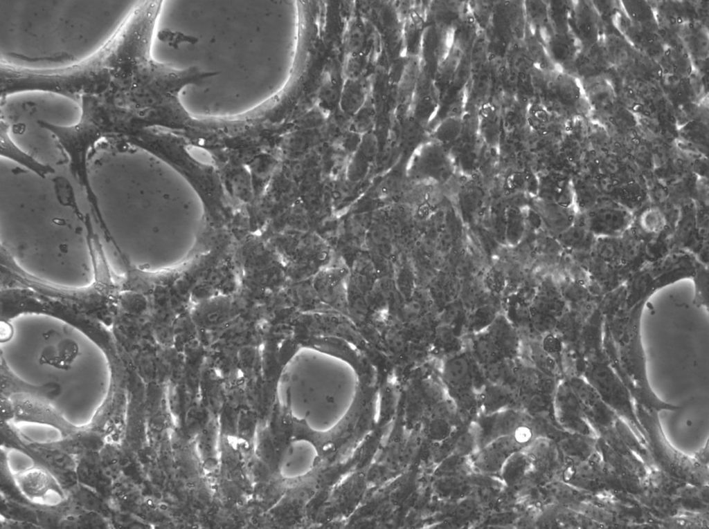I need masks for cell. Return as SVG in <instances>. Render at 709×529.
<instances>
[{"instance_id":"24","label":"cell","mask_w":709,"mask_h":529,"mask_svg":"<svg viewBox=\"0 0 709 529\" xmlns=\"http://www.w3.org/2000/svg\"><path fill=\"white\" fill-rule=\"evenodd\" d=\"M532 319L534 327L539 332H548L556 325L553 316L537 310Z\"/></svg>"},{"instance_id":"18","label":"cell","mask_w":709,"mask_h":529,"mask_svg":"<svg viewBox=\"0 0 709 529\" xmlns=\"http://www.w3.org/2000/svg\"><path fill=\"white\" fill-rule=\"evenodd\" d=\"M341 91H339L336 81L330 75L326 77L319 91L321 109L332 111L339 103Z\"/></svg>"},{"instance_id":"16","label":"cell","mask_w":709,"mask_h":529,"mask_svg":"<svg viewBox=\"0 0 709 529\" xmlns=\"http://www.w3.org/2000/svg\"><path fill=\"white\" fill-rule=\"evenodd\" d=\"M531 465L526 453L521 451L513 453L500 471L503 481L509 486L518 483L526 475Z\"/></svg>"},{"instance_id":"26","label":"cell","mask_w":709,"mask_h":529,"mask_svg":"<svg viewBox=\"0 0 709 529\" xmlns=\"http://www.w3.org/2000/svg\"><path fill=\"white\" fill-rule=\"evenodd\" d=\"M361 71V62L359 55H350V60L347 64L346 73L348 80H359Z\"/></svg>"},{"instance_id":"29","label":"cell","mask_w":709,"mask_h":529,"mask_svg":"<svg viewBox=\"0 0 709 529\" xmlns=\"http://www.w3.org/2000/svg\"><path fill=\"white\" fill-rule=\"evenodd\" d=\"M13 329L12 325L6 319L1 322V341L2 342L8 341L12 336Z\"/></svg>"},{"instance_id":"2","label":"cell","mask_w":709,"mask_h":529,"mask_svg":"<svg viewBox=\"0 0 709 529\" xmlns=\"http://www.w3.org/2000/svg\"><path fill=\"white\" fill-rule=\"evenodd\" d=\"M97 95L82 96V115L80 121L70 127H60L40 122L41 127L51 131L66 153L71 173L85 187L89 196L95 202L89 182L87 157L89 150L103 136L116 133L111 117L104 115L98 104Z\"/></svg>"},{"instance_id":"13","label":"cell","mask_w":709,"mask_h":529,"mask_svg":"<svg viewBox=\"0 0 709 529\" xmlns=\"http://www.w3.org/2000/svg\"><path fill=\"white\" fill-rule=\"evenodd\" d=\"M443 377L451 391L471 388L472 366L463 357L451 359L445 366Z\"/></svg>"},{"instance_id":"5","label":"cell","mask_w":709,"mask_h":529,"mask_svg":"<svg viewBox=\"0 0 709 529\" xmlns=\"http://www.w3.org/2000/svg\"><path fill=\"white\" fill-rule=\"evenodd\" d=\"M532 437L531 429L526 425H522L513 434L498 438L481 447L474 454L472 463L485 474L500 472L507 459L513 453L527 446Z\"/></svg>"},{"instance_id":"23","label":"cell","mask_w":709,"mask_h":529,"mask_svg":"<svg viewBox=\"0 0 709 529\" xmlns=\"http://www.w3.org/2000/svg\"><path fill=\"white\" fill-rule=\"evenodd\" d=\"M364 41V34L361 28L357 25L354 26L348 33L347 38V46L350 53V55H359Z\"/></svg>"},{"instance_id":"17","label":"cell","mask_w":709,"mask_h":529,"mask_svg":"<svg viewBox=\"0 0 709 529\" xmlns=\"http://www.w3.org/2000/svg\"><path fill=\"white\" fill-rule=\"evenodd\" d=\"M490 338L500 351H510L515 344V335L510 326L503 320L493 325Z\"/></svg>"},{"instance_id":"8","label":"cell","mask_w":709,"mask_h":529,"mask_svg":"<svg viewBox=\"0 0 709 529\" xmlns=\"http://www.w3.org/2000/svg\"><path fill=\"white\" fill-rule=\"evenodd\" d=\"M555 414L559 422L570 430L588 436L589 427L582 415V406L569 382L557 388L555 400Z\"/></svg>"},{"instance_id":"14","label":"cell","mask_w":709,"mask_h":529,"mask_svg":"<svg viewBox=\"0 0 709 529\" xmlns=\"http://www.w3.org/2000/svg\"><path fill=\"white\" fill-rule=\"evenodd\" d=\"M366 103V93L359 80H347L340 95L339 105L346 115H354Z\"/></svg>"},{"instance_id":"7","label":"cell","mask_w":709,"mask_h":529,"mask_svg":"<svg viewBox=\"0 0 709 529\" xmlns=\"http://www.w3.org/2000/svg\"><path fill=\"white\" fill-rule=\"evenodd\" d=\"M523 424V416L512 409L484 414L475 426L481 447L490 442L513 434Z\"/></svg>"},{"instance_id":"12","label":"cell","mask_w":709,"mask_h":529,"mask_svg":"<svg viewBox=\"0 0 709 529\" xmlns=\"http://www.w3.org/2000/svg\"><path fill=\"white\" fill-rule=\"evenodd\" d=\"M589 225L592 231L611 235L620 233L627 225L629 215L619 207H600L589 214Z\"/></svg>"},{"instance_id":"19","label":"cell","mask_w":709,"mask_h":529,"mask_svg":"<svg viewBox=\"0 0 709 529\" xmlns=\"http://www.w3.org/2000/svg\"><path fill=\"white\" fill-rule=\"evenodd\" d=\"M478 444L476 427L462 431L455 439L451 451L453 454L464 456L473 454Z\"/></svg>"},{"instance_id":"9","label":"cell","mask_w":709,"mask_h":529,"mask_svg":"<svg viewBox=\"0 0 709 529\" xmlns=\"http://www.w3.org/2000/svg\"><path fill=\"white\" fill-rule=\"evenodd\" d=\"M14 479L20 491L33 501H45L50 492L63 496L55 479L42 467H35L20 471L14 474Z\"/></svg>"},{"instance_id":"25","label":"cell","mask_w":709,"mask_h":529,"mask_svg":"<svg viewBox=\"0 0 709 529\" xmlns=\"http://www.w3.org/2000/svg\"><path fill=\"white\" fill-rule=\"evenodd\" d=\"M642 225L649 232H656L662 228V216L658 212L649 210L642 216Z\"/></svg>"},{"instance_id":"4","label":"cell","mask_w":709,"mask_h":529,"mask_svg":"<svg viewBox=\"0 0 709 529\" xmlns=\"http://www.w3.org/2000/svg\"><path fill=\"white\" fill-rule=\"evenodd\" d=\"M10 398L13 407L15 422H27L51 425L60 430L64 436H70L82 427L74 426L51 404L48 400L30 395H15Z\"/></svg>"},{"instance_id":"11","label":"cell","mask_w":709,"mask_h":529,"mask_svg":"<svg viewBox=\"0 0 709 529\" xmlns=\"http://www.w3.org/2000/svg\"><path fill=\"white\" fill-rule=\"evenodd\" d=\"M9 127L6 122H1V155L25 167L42 178L55 170L48 165L41 163L31 156L25 153L12 142L8 133Z\"/></svg>"},{"instance_id":"6","label":"cell","mask_w":709,"mask_h":529,"mask_svg":"<svg viewBox=\"0 0 709 529\" xmlns=\"http://www.w3.org/2000/svg\"><path fill=\"white\" fill-rule=\"evenodd\" d=\"M318 458L316 444L307 439H296L287 446L279 463L280 476L293 480L306 476Z\"/></svg>"},{"instance_id":"22","label":"cell","mask_w":709,"mask_h":529,"mask_svg":"<svg viewBox=\"0 0 709 529\" xmlns=\"http://www.w3.org/2000/svg\"><path fill=\"white\" fill-rule=\"evenodd\" d=\"M598 256L602 259L611 261L621 256V244L618 245L613 241L605 240L598 243L596 247Z\"/></svg>"},{"instance_id":"21","label":"cell","mask_w":709,"mask_h":529,"mask_svg":"<svg viewBox=\"0 0 709 529\" xmlns=\"http://www.w3.org/2000/svg\"><path fill=\"white\" fill-rule=\"evenodd\" d=\"M465 458L455 454L447 458L441 465L442 476L464 475L467 467Z\"/></svg>"},{"instance_id":"15","label":"cell","mask_w":709,"mask_h":529,"mask_svg":"<svg viewBox=\"0 0 709 529\" xmlns=\"http://www.w3.org/2000/svg\"><path fill=\"white\" fill-rule=\"evenodd\" d=\"M510 385L491 384L486 387L481 398L485 414H489L506 409L513 398L512 389Z\"/></svg>"},{"instance_id":"10","label":"cell","mask_w":709,"mask_h":529,"mask_svg":"<svg viewBox=\"0 0 709 529\" xmlns=\"http://www.w3.org/2000/svg\"><path fill=\"white\" fill-rule=\"evenodd\" d=\"M1 397L10 398L15 395H30L47 400L53 399L60 393V386L50 382L42 386H35L24 382L15 375L1 354Z\"/></svg>"},{"instance_id":"27","label":"cell","mask_w":709,"mask_h":529,"mask_svg":"<svg viewBox=\"0 0 709 529\" xmlns=\"http://www.w3.org/2000/svg\"><path fill=\"white\" fill-rule=\"evenodd\" d=\"M544 347L545 351L553 354L558 353L561 351L562 345L559 340L557 337L553 335H548L544 340Z\"/></svg>"},{"instance_id":"20","label":"cell","mask_w":709,"mask_h":529,"mask_svg":"<svg viewBox=\"0 0 709 529\" xmlns=\"http://www.w3.org/2000/svg\"><path fill=\"white\" fill-rule=\"evenodd\" d=\"M478 358L487 364L496 361L500 351L490 337L480 340L476 346Z\"/></svg>"},{"instance_id":"1","label":"cell","mask_w":709,"mask_h":529,"mask_svg":"<svg viewBox=\"0 0 709 529\" xmlns=\"http://www.w3.org/2000/svg\"><path fill=\"white\" fill-rule=\"evenodd\" d=\"M110 84V72L98 53L78 64L56 70L35 71L6 65L1 75V90L6 95L42 90L72 98L80 93L98 95Z\"/></svg>"},{"instance_id":"28","label":"cell","mask_w":709,"mask_h":529,"mask_svg":"<svg viewBox=\"0 0 709 529\" xmlns=\"http://www.w3.org/2000/svg\"><path fill=\"white\" fill-rule=\"evenodd\" d=\"M475 502L471 499H465L458 506L456 510L457 516L461 518L468 517L475 508Z\"/></svg>"},{"instance_id":"3","label":"cell","mask_w":709,"mask_h":529,"mask_svg":"<svg viewBox=\"0 0 709 529\" xmlns=\"http://www.w3.org/2000/svg\"><path fill=\"white\" fill-rule=\"evenodd\" d=\"M585 376L609 408L629 421L637 420L632 409L631 392L608 364L600 362L591 363L585 371Z\"/></svg>"}]
</instances>
